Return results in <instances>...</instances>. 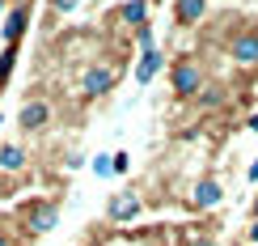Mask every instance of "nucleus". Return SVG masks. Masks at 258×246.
I'll use <instances>...</instances> for the list:
<instances>
[{
  "instance_id": "5701e85b",
  "label": "nucleus",
  "mask_w": 258,
  "mask_h": 246,
  "mask_svg": "<svg viewBox=\"0 0 258 246\" xmlns=\"http://www.w3.org/2000/svg\"><path fill=\"white\" fill-rule=\"evenodd\" d=\"M0 13H5V0H0Z\"/></svg>"
},
{
  "instance_id": "6ab92c4d",
  "label": "nucleus",
  "mask_w": 258,
  "mask_h": 246,
  "mask_svg": "<svg viewBox=\"0 0 258 246\" xmlns=\"http://www.w3.org/2000/svg\"><path fill=\"white\" fill-rule=\"evenodd\" d=\"M250 132H258V115H250Z\"/></svg>"
},
{
  "instance_id": "dca6fc26",
  "label": "nucleus",
  "mask_w": 258,
  "mask_h": 246,
  "mask_svg": "<svg viewBox=\"0 0 258 246\" xmlns=\"http://www.w3.org/2000/svg\"><path fill=\"white\" fill-rule=\"evenodd\" d=\"M245 246H258V221H254L250 229H245Z\"/></svg>"
},
{
  "instance_id": "393cba45",
  "label": "nucleus",
  "mask_w": 258,
  "mask_h": 246,
  "mask_svg": "<svg viewBox=\"0 0 258 246\" xmlns=\"http://www.w3.org/2000/svg\"><path fill=\"white\" fill-rule=\"evenodd\" d=\"M237 246H241V242H237Z\"/></svg>"
},
{
  "instance_id": "7ed1b4c3",
  "label": "nucleus",
  "mask_w": 258,
  "mask_h": 246,
  "mask_svg": "<svg viewBox=\"0 0 258 246\" xmlns=\"http://www.w3.org/2000/svg\"><path fill=\"white\" fill-rule=\"evenodd\" d=\"M47 119H51V106L42 102V98H34V102H26L17 111V123L26 127V132H38V127H47Z\"/></svg>"
},
{
  "instance_id": "f03ea898",
  "label": "nucleus",
  "mask_w": 258,
  "mask_h": 246,
  "mask_svg": "<svg viewBox=\"0 0 258 246\" xmlns=\"http://www.w3.org/2000/svg\"><path fill=\"white\" fill-rule=\"evenodd\" d=\"M114 77H119L114 68H106V64H93V68L85 72V81H81L85 98H102V93H110V89H114Z\"/></svg>"
},
{
  "instance_id": "2eb2a0df",
  "label": "nucleus",
  "mask_w": 258,
  "mask_h": 246,
  "mask_svg": "<svg viewBox=\"0 0 258 246\" xmlns=\"http://www.w3.org/2000/svg\"><path fill=\"white\" fill-rule=\"evenodd\" d=\"M127 170H132V157H127V153H114V174H127Z\"/></svg>"
},
{
  "instance_id": "9d476101",
  "label": "nucleus",
  "mask_w": 258,
  "mask_h": 246,
  "mask_svg": "<svg viewBox=\"0 0 258 246\" xmlns=\"http://www.w3.org/2000/svg\"><path fill=\"white\" fill-rule=\"evenodd\" d=\"M161 68H165V56H161V51H144V56H140V64H136V81L148 85Z\"/></svg>"
},
{
  "instance_id": "f3484780",
  "label": "nucleus",
  "mask_w": 258,
  "mask_h": 246,
  "mask_svg": "<svg viewBox=\"0 0 258 246\" xmlns=\"http://www.w3.org/2000/svg\"><path fill=\"white\" fill-rule=\"evenodd\" d=\"M55 9H59V13H72V9H77V0H55Z\"/></svg>"
},
{
  "instance_id": "0eeeda50",
  "label": "nucleus",
  "mask_w": 258,
  "mask_h": 246,
  "mask_svg": "<svg viewBox=\"0 0 258 246\" xmlns=\"http://www.w3.org/2000/svg\"><path fill=\"white\" fill-rule=\"evenodd\" d=\"M26 21H30V9H26V5H13V13L5 17V26H0V30H5V42H9V47H17V38L26 34Z\"/></svg>"
},
{
  "instance_id": "1a4fd4ad",
  "label": "nucleus",
  "mask_w": 258,
  "mask_h": 246,
  "mask_svg": "<svg viewBox=\"0 0 258 246\" xmlns=\"http://www.w3.org/2000/svg\"><path fill=\"white\" fill-rule=\"evenodd\" d=\"M203 13H208V0H178L174 5V21L178 26H199Z\"/></svg>"
},
{
  "instance_id": "6e6552de",
  "label": "nucleus",
  "mask_w": 258,
  "mask_h": 246,
  "mask_svg": "<svg viewBox=\"0 0 258 246\" xmlns=\"http://www.w3.org/2000/svg\"><path fill=\"white\" fill-rule=\"evenodd\" d=\"M229 56L237 60L241 68H250V64H258V34H241V38H233Z\"/></svg>"
},
{
  "instance_id": "20e7f679",
  "label": "nucleus",
  "mask_w": 258,
  "mask_h": 246,
  "mask_svg": "<svg viewBox=\"0 0 258 246\" xmlns=\"http://www.w3.org/2000/svg\"><path fill=\"white\" fill-rule=\"evenodd\" d=\"M55 221H59V208L55 204H34V208L26 212L30 233H51V229H55Z\"/></svg>"
},
{
  "instance_id": "4468645a",
  "label": "nucleus",
  "mask_w": 258,
  "mask_h": 246,
  "mask_svg": "<svg viewBox=\"0 0 258 246\" xmlns=\"http://www.w3.org/2000/svg\"><path fill=\"white\" fill-rule=\"evenodd\" d=\"M93 170H98V174H114V157H93Z\"/></svg>"
},
{
  "instance_id": "b1692460",
  "label": "nucleus",
  "mask_w": 258,
  "mask_h": 246,
  "mask_svg": "<svg viewBox=\"0 0 258 246\" xmlns=\"http://www.w3.org/2000/svg\"><path fill=\"white\" fill-rule=\"evenodd\" d=\"M17 5H26V0H17Z\"/></svg>"
},
{
  "instance_id": "412c9836",
  "label": "nucleus",
  "mask_w": 258,
  "mask_h": 246,
  "mask_svg": "<svg viewBox=\"0 0 258 246\" xmlns=\"http://www.w3.org/2000/svg\"><path fill=\"white\" fill-rule=\"evenodd\" d=\"M195 246H212V242H208V238H199V242H195Z\"/></svg>"
},
{
  "instance_id": "423d86ee",
  "label": "nucleus",
  "mask_w": 258,
  "mask_h": 246,
  "mask_svg": "<svg viewBox=\"0 0 258 246\" xmlns=\"http://www.w3.org/2000/svg\"><path fill=\"white\" fill-rule=\"evenodd\" d=\"M140 195H132V191H123V195H114L110 200V208H106V217L110 221H132V217H140Z\"/></svg>"
},
{
  "instance_id": "39448f33",
  "label": "nucleus",
  "mask_w": 258,
  "mask_h": 246,
  "mask_svg": "<svg viewBox=\"0 0 258 246\" xmlns=\"http://www.w3.org/2000/svg\"><path fill=\"white\" fill-rule=\"evenodd\" d=\"M220 200H224V191H220L216 178H199L195 191H190V204H195V208H216Z\"/></svg>"
},
{
  "instance_id": "a211bd4d",
  "label": "nucleus",
  "mask_w": 258,
  "mask_h": 246,
  "mask_svg": "<svg viewBox=\"0 0 258 246\" xmlns=\"http://www.w3.org/2000/svg\"><path fill=\"white\" fill-rule=\"evenodd\" d=\"M250 183H258V157L250 162Z\"/></svg>"
},
{
  "instance_id": "f8f14e48",
  "label": "nucleus",
  "mask_w": 258,
  "mask_h": 246,
  "mask_svg": "<svg viewBox=\"0 0 258 246\" xmlns=\"http://www.w3.org/2000/svg\"><path fill=\"white\" fill-rule=\"evenodd\" d=\"M21 166H26V153H21L17 144H5V149H0V170H9V174H17Z\"/></svg>"
},
{
  "instance_id": "aec40b11",
  "label": "nucleus",
  "mask_w": 258,
  "mask_h": 246,
  "mask_svg": "<svg viewBox=\"0 0 258 246\" xmlns=\"http://www.w3.org/2000/svg\"><path fill=\"white\" fill-rule=\"evenodd\" d=\"M250 212H254V221H258V200H254V208H250Z\"/></svg>"
},
{
  "instance_id": "4be33fe9",
  "label": "nucleus",
  "mask_w": 258,
  "mask_h": 246,
  "mask_svg": "<svg viewBox=\"0 0 258 246\" xmlns=\"http://www.w3.org/2000/svg\"><path fill=\"white\" fill-rule=\"evenodd\" d=\"M0 246H9V238H5V233H0Z\"/></svg>"
},
{
  "instance_id": "ddd939ff",
  "label": "nucleus",
  "mask_w": 258,
  "mask_h": 246,
  "mask_svg": "<svg viewBox=\"0 0 258 246\" xmlns=\"http://www.w3.org/2000/svg\"><path fill=\"white\" fill-rule=\"evenodd\" d=\"M13 60H17V47H5V56H0V81L13 72Z\"/></svg>"
},
{
  "instance_id": "9b49d317",
  "label": "nucleus",
  "mask_w": 258,
  "mask_h": 246,
  "mask_svg": "<svg viewBox=\"0 0 258 246\" xmlns=\"http://www.w3.org/2000/svg\"><path fill=\"white\" fill-rule=\"evenodd\" d=\"M119 21H123V26H132V30L148 26V0H127V5L119 9Z\"/></svg>"
},
{
  "instance_id": "f257e3e1",
  "label": "nucleus",
  "mask_w": 258,
  "mask_h": 246,
  "mask_svg": "<svg viewBox=\"0 0 258 246\" xmlns=\"http://www.w3.org/2000/svg\"><path fill=\"white\" fill-rule=\"evenodd\" d=\"M169 89H174V98H195V93H203V68L195 60H182L174 64V77H169Z\"/></svg>"
}]
</instances>
